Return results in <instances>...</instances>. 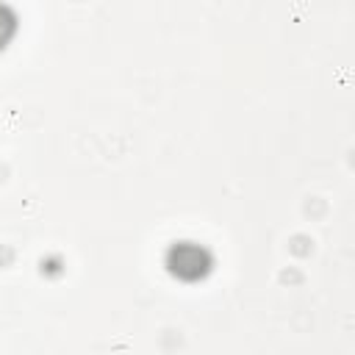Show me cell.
Wrapping results in <instances>:
<instances>
[{"instance_id": "cell-1", "label": "cell", "mask_w": 355, "mask_h": 355, "mask_svg": "<svg viewBox=\"0 0 355 355\" xmlns=\"http://www.w3.org/2000/svg\"><path fill=\"white\" fill-rule=\"evenodd\" d=\"M0 14H3V8H0ZM11 36V31H0V47H3V42Z\"/></svg>"}]
</instances>
